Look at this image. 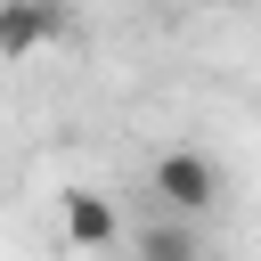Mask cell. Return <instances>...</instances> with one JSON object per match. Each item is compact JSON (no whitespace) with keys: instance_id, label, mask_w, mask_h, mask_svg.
I'll list each match as a JSON object with an SVG mask.
<instances>
[{"instance_id":"cell-1","label":"cell","mask_w":261,"mask_h":261,"mask_svg":"<svg viewBox=\"0 0 261 261\" xmlns=\"http://www.w3.org/2000/svg\"><path fill=\"white\" fill-rule=\"evenodd\" d=\"M147 196H155L171 220H204V212L220 204V163H212L204 147H171V155H155Z\"/></svg>"},{"instance_id":"cell-3","label":"cell","mask_w":261,"mask_h":261,"mask_svg":"<svg viewBox=\"0 0 261 261\" xmlns=\"http://www.w3.org/2000/svg\"><path fill=\"white\" fill-rule=\"evenodd\" d=\"M57 228H65V245L98 253V245H114L122 212H114V196H106V188H65V196H57Z\"/></svg>"},{"instance_id":"cell-2","label":"cell","mask_w":261,"mask_h":261,"mask_svg":"<svg viewBox=\"0 0 261 261\" xmlns=\"http://www.w3.org/2000/svg\"><path fill=\"white\" fill-rule=\"evenodd\" d=\"M49 41H65V0H0V57H41Z\"/></svg>"},{"instance_id":"cell-4","label":"cell","mask_w":261,"mask_h":261,"mask_svg":"<svg viewBox=\"0 0 261 261\" xmlns=\"http://www.w3.org/2000/svg\"><path fill=\"white\" fill-rule=\"evenodd\" d=\"M139 261H212V245H204V228L196 220H147L139 228Z\"/></svg>"},{"instance_id":"cell-5","label":"cell","mask_w":261,"mask_h":261,"mask_svg":"<svg viewBox=\"0 0 261 261\" xmlns=\"http://www.w3.org/2000/svg\"><path fill=\"white\" fill-rule=\"evenodd\" d=\"M212 8H220V0H212Z\"/></svg>"}]
</instances>
